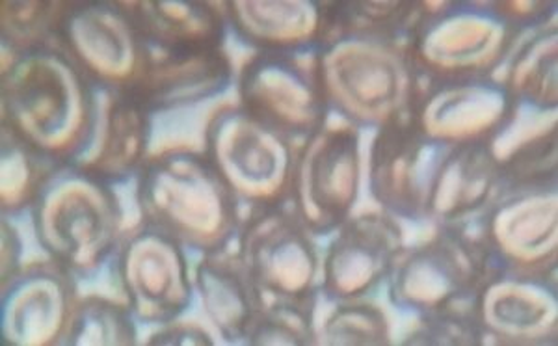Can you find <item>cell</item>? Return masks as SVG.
<instances>
[{
  "label": "cell",
  "mask_w": 558,
  "mask_h": 346,
  "mask_svg": "<svg viewBox=\"0 0 558 346\" xmlns=\"http://www.w3.org/2000/svg\"><path fill=\"white\" fill-rule=\"evenodd\" d=\"M54 263V261H52ZM71 272L54 263L31 269L4 289L2 337L10 345L58 343L73 317Z\"/></svg>",
  "instance_id": "277c9868"
},
{
  "label": "cell",
  "mask_w": 558,
  "mask_h": 346,
  "mask_svg": "<svg viewBox=\"0 0 558 346\" xmlns=\"http://www.w3.org/2000/svg\"><path fill=\"white\" fill-rule=\"evenodd\" d=\"M144 112H147V108L131 92H114V99L108 108L105 129L102 133L97 131L94 139H99L101 142L99 152L94 160L78 168L99 177L107 183L128 176V171L138 160L140 150H142V133H144L142 114Z\"/></svg>",
  "instance_id": "5b68a950"
},
{
  "label": "cell",
  "mask_w": 558,
  "mask_h": 346,
  "mask_svg": "<svg viewBox=\"0 0 558 346\" xmlns=\"http://www.w3.org/2000/svg\"><path fill=\"white\" fill-rule=\"evenodd\" d=\"M39 244L73 274L96 271L114 246L118 202L107 181L78 166H58L33 203Z\"/></svg>",
  "instance_id": "7a4b0ae2"
},
{
  "label": "cell",
  "mask_w": 558,
  "mask_h": 346,
  "mask_svg": "<svg viewBox=\"0 0 558 346\" xmlns=\"http://www.w3.org/2000/svg\"><path fill=\"white\" fill-rule=\"evenodd\" d=\"M4 129L58 166H78L96 139L94 84L60 47L15 52L2 76Z\"/></svg>",
  "instance_id": "6da1fadb"
},
{
  "label": "cell",
  "mask_w": 558,
  "mask_h": 346,
  "mask_svg": "<svg viewBox=\"0 0 558 346\" xmlns=\"http://www.w3.org/2000/svg\"><path fill=\"white\" fill-rule=\"evenodd\" d=\"M140 38L125 10L118 4H65L57 45L84 71L94 86L128 88L123 63L128 39Z\"/></svg>",
  "instance_id": "3957f363"
},
{
  "label": "cell",
  "mask_w": 558,
  "mask_h": 346,
  "mask_svg": "<svg viewBox=\"0 0 558 346\" xmlns=\"http://www.w3.org/2000/svg\"><path fill=\"white\" fill-rule=\"evenodd\" d=\"M112 327H120L128 332V322L123 321L118 306H112L101 298H89L73 311L62 343L65 345L120 343V339L114 337Z\"/></svg>",
  "instance_id": "8992f818"
}]
</instances>
